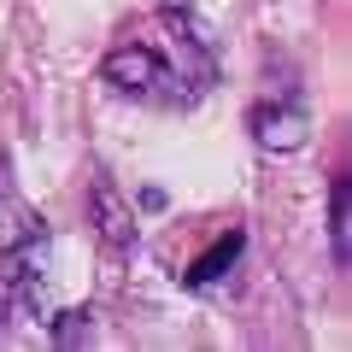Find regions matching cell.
<instances>
[{
  "mask_svg": "<svg viewBox=\"0 0 352 352\" xmlns=\"http://www.w3.org/2000/svg\"><path fill=\"white\" fill-rule=\"evenodd\" d=\"M100 76L112 82V94L141 100V106H182V100H194V88H182V71H170V65H164L153 47H141V41L112 47L100 59Z\"/></svg>",
  "mask_w": 352,
  "mask_h": 352,
  "instance_id": "6da1fadb",
  "label": "cell"
},
{
  "mask_svg": "<svg viewBox=\"0 0 352 352\" xmlns=\"http://www.w3.org/2000/svg\"><path fill=\"white\" fill-rule=\"evenodd\" d=\"M53 252H47V229L41 217H30V229L12 241V247H0V288L12 294L18 305L41 311V323L53 317Z\"/></svg>",
  "mask_w": 352,
  "mask_h": 352,
  "instance_id": "7a4b0ae2",
  "label": "cell"
},
{
  "mask_svg": "<svg viewBox=\"0 0 352 352\" xmlns=\"http://www.w3.org/2000/svg\"><path fill=\"white\" fill-rule=\"evenodd\" d=\"M164 30H170V41H176V71H182V82L200 94L217 76V30L206 24L194 6H164Z\"/></svg>",
  "mask_w": 352,
  "mask_h": 352,
  "instance_id": "3957f363",
  "label": "cell"
},
{
  "mask_svg": "<svg viewBox=\"0 0 352 352\" xmlns=\"http://www.w3.org/2000/svg\"><path fill=\"white\" fill-rule=\"evenodd\" d=\"M88 217H94V229H100V241L112 252L135 247V212H129V200L118 194L112 176H94V182H88Z\"/></svg>",
  "mask_w": 352,
  "mask_h": 352,
  "instance_id": "277c9868",
  "label": "cell"
},
{
  "mask_svg": "<svg viewBox=\"0 0 352 352\" xmlns=\"http://www.w3.org/2000/svg\"><path fill=\"white\" fill-rule=\"evenodd\" d=\"M252 141L264 153H300L311 141V118L300 106H258L252 112Z\"/></svg>",
  "mask_w": 352,
  "mask_h": 352,
  "instance_id": "5b68a950",
  "label": "cell"
},
{
  "mask_svg": "<svg viewBox=\"0 0 352 352\" xmlns=\"http://www.w3.org/2000/svg\"><path fill=\"white\" fill-rule=\"evenodd\" d=\"M241 247H247V235H241V229H229L223 241H212V247H206L200 258L188 264V276H182V282H188V288H200V294H206V288H217V282H223L229 270H235Z\"/></svg>",
  "mask_w": 352,
  "mask_h": 352,
  "instance_id": "8992f818",
  "label": "cell"
},
{
  "mask_svg": "<svg viewBox=\"0 0 352 352\" xmlns=\"http://www.w3.org/2000/svg\"><path fill=\"white\" fill-rule=\"evenodd\" d=\"M329 247H335V264L346 270L352 264V182L346 176L329 182Z\"/></svg>",
  "mask_w": 352,
  "mask_h": 352,
  "instance_id": "52a82bcc",
  "label": "cell"
},
{
  "mask_svg": "<svg viewBox=\"0 0 352 352\" xmlns=\"http://www.w3.org/2000/svg\"><path fill=\"white\" fill-rule=\"evenodd\" d=\"M47 329H53V346H82V340H88V305L53 311V317H47Z\"/></svg>",
  "mask_w": 352,
  "mask_h": 352,
  "instance_id": "ba28073f",
  "label": "cell"
},
{
  "mask_svg": "<svg viewBox=\"0 0 352 352\" xmlns=\"http://www.w3.org/2000/svg\"><path fill=\"white\" fill-rule=\"evenodd\" d=\"M6 329H12V294L0 288V340H6Z\"/></svg>",
  "mask_w": 352,
  "mask_h": 352,
  "instance_id": "9c48e42d",
  "label": "cell"
},
{
  "mask_svg": "<svg viewBox=\"0 0 352 352\" xmlns=\"http://www.w3.org/2000/svg\"><path fill=\"white\" fill-rule=\"evenodd\" d=\"M0 194H6V164H0Z\"/></svg>",
  "mask_w": 352,
  "mask_h": 352,
  "instance_id": "30bf717a",
  "label": "cell"
}]
</instances>
